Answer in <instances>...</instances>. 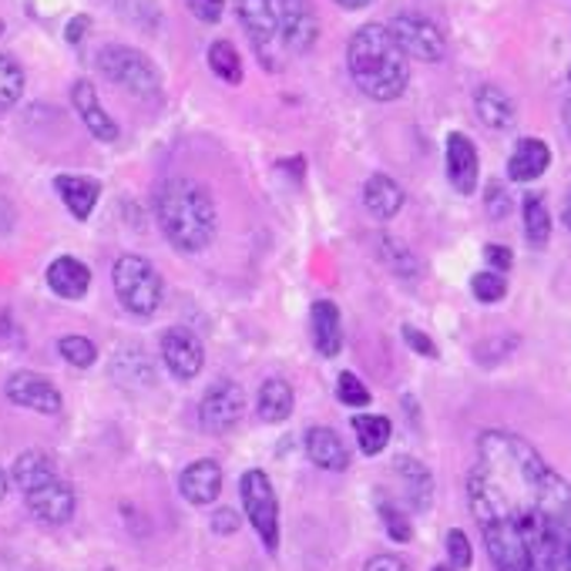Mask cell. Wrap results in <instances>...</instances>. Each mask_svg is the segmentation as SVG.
I'll return each instance as SVG.
<instances>
[{"label": "cell", "mask_w": 571, "mask_h": 571, "mask_svg": "<svg viewBox=\"0 0 571 571\" xmlns=\"http://www.w3.org/2000/svg\"><path fill=\"white\" fill-rule=\"evenodd\" d=\"M468 501L494 571H571V481L535 444L484 431Z\"/></svg>", "instance_id": "6da1fadb"}, {"label": "cell", "mask_w": 571, "mask_h": 571, "mask_svg": "<svg viewBox=\"0 0 571 571\" xmlns=\"http://www.w3.org/2000/svg\"><path fill=\"white\" fill-rule=\"evenodd\" d=\"M347 64L357 88L373 101H397L407 91L410 82L407 54L400 51L390 27L384 24H363L350 37Z\"/></svg>", "instance_id": "7a4b0ae2"}, {"label": "cell", "mask_w": 571, "mask_h": 571, "mask_svg": "<svg viewBox=\"0 0 571 571\" xmlns=\"http://www.w3.org/2000/svg\"><path fill=\"white\" fill-rule=\"evenodd\" d=\"M156 215L178 252H202L215 239V202L193 178H169L156 196Z\"/></svg>", "instance_id": "3957f363"}, {"label": "cell", "mask_w": 571, "mask_h": 571, "mask_svg": "<svg viewBox=\"0 0 571 571\" xmlns=\"http://www.w3.org/2000/svg\"><path fill=\"white\" fill-rule=\"evenodd\" d=\"M111 283H114V293H119L122 307L132 313V316H141L148 320L151 313H159L162 299H165V286H162V276L156 273V265L148 259L128 252L114 262L111 270Z\"/></svg>", "instance_id": "277c9868"}, {"label": "cell", "mask_w": 571, "mask_h": 571, "mask_svg": "<svg viewBox=\"0 0 571 571\" xmlns=\"http://www.w3.org/2000/svg\"><path fill=\"white\" fill-rule=\"evenodd\" d=\"M239 498H243V508L249 514V524L256 527L262 548L276 555L280 551V501H276V487L270 474L259 468L246 471L239 481Z\"/></svg>", "instance_id": "5b68a950"}, {"label": "cell", "mask_w": 571, "mask_h": 571, "mask_svg": "<svg viewBox=\"0 0 571 571\" xmlns=\"http://www.w3.org/2000/svg\"><path fill=\"white\" fill-rule=\"evenodd\" d=\"M98 67L111 85H119V88H125L138 98L156 95L159 85H162L156 61H151L148 54H141V51H135V48H125V45H108L98 54Z\"/></svg>", "instance_id": "8992f818"}, {"label": "cell", "mask_w": 571, "mask_h": 571, "mask_svg": "<svg viewBox=\"0 0 571 571\" xmlns=\"http://www.w3.org/2000/svg\"><path fill=\"white\" fill-rule=\"evenodd\" d=\"M239 17L246 34L252 37L256 54L259 61L276 71L283 67L286 48H283V37H280V14H276V0H236Z\"/></svg>", "instance_id": "52a82bcc"}, {"label": "cell", "mask_w": 571, "mask_h": 571, "mask_svg": "<svg viewBox=\"0 0 571 571\" xmlns=\"http://www.w3.org/2000/svg\"><path fill=\"white\" fill-rule=\"evenodd\" d=\"M390 34H394V41L400 45V51L407 58H417V61H440L444 51H447V41H444V34L440 27L424 17V14H397L394 24H390Z\"/></svg>", "instance_id": "ba28073f"}, {"label": "cell", "mask_w": 571, "mask_h": 571, "mask_svg": "<svg viewBox=\"0 0 571 571\" xmlns=\"http://www.w3.org/2000/svg\"><path fill=\"white\" fill-rule=\"evenodd\" d=\"M246 413V390L236 380H215V384L202 394L199 404V421L209 434L233 431Z\"/></svg>", "instance_id": "9c48e42d"}, {"label": "cell", "mask_w": 571, "mask_h": 571, "mask_svg": "<svg viewBox=\"0 0 571 571\" xmlns=\"http://www.w3.org/2000/svg\"><path fill=\"white\" fill-rule=\"evenodd\" d=\"M276 14H280V37L286 54H307L320 34L313 0H276Z\"/></svg>", "instance_id": "30bf717a"}, {"label": "cell", "mask_w": 571, "mask_h": 571, "mask_svg": "<svg viewBox=\"0 0 571 571\" xmlns=\"http://www.w3.org/2000/svg\"><path fill=\"white\" fill-rule=\"evenodd\" d=\"M162 360H165L172 376L196 380L206 367V347L193 330L172 326V330L162 333Z\"/></svg>", "instance_id": "8fae6325"}, {"label": "cell", "mask_w": 571, "mask_h": 571, "mask_svg": "<svg viewBox=\"0 0 571 571\" xmlns=\"http://www.w3.org/2000/svg\"><path fill=\"white\" fill-rule=\"evenodd\" d=\"M8 400L34 410V413H58L61 410V390L51 384L48 376L41 373H30V370H17L8 376V387H4Z\"/></svg>", "instance_id": "7c38bea8"}, {"label": "cell", "mask_w": 571, "mask_h": 571, "mask_svg": "<svg viewBox=\"0 0 571 571\" xmlns=\"http://www.w3.org/2000/svg\"><path fill=\"white\" fill-rule=\"evenodd\" d=\"M27 498V508L30 514L41 521V524H51V527H61L74 518V508H78V498H74V491L67 481H51L45 487H37L30 494H24Z\"/></svg>", "instance_id": "4fadbf2b"}, {"label": "cell", "mask_w": 571, "mask_h": 571, "mask_svg": "<svg viewBox=\"0 0 571 571\" xmlns=\"http://www.w3.org/2000/svg\"><path fill=\"white\" fill-rule=\"evenodd\" d=\"M477 172H481V162H477L474 141L461 132H450L447 135V178H450V185L461 196H471L477 188Z\"/></svg>", "instance_id": "5bb4252c"}, {"label": "cell", "mask_w": 571, "mask_h": 571, "mask_svg": "<svg viewBox=\"0 0 571 571\" xmlns=\"http://www.w3.org/2000/svg\"><path fill=\"white\" fill-rule=\"evenodd\" d=\"M178 491L188 505H212L222 491V468L215 461H193L178 474Z\"/></svg>", "instance_id": "9a60e30c"}, {"label": "cell", "mask_w": 571, "mask_h": 571, "mask_svg": "<svg viewBox=\"0 0 571 571\" xmlns=\"http://www.w3.org/2000/svg\"><path fill=\"white\" fill-rule=\"evenodd\" d=\"M71 101H74V111L82 114V122L88 125V132H91L98 141H114V138H119V122H114L111 114L101 108L98 91H95L91 82H74Z\"/></svg>", "instance_id": "2e32d148"}, {"label": "cell", "mask_w": 571, "mask_h": 571, "mask_svg": "<svg viewBox=\"0 0 571 571\" xmlns=\"http://www.w3.org/2000/svg\"><path fill=\"white\" fill-rule=\"evenodd\" d=\"M394 474L400 481L404 501L413 511H427L431 501H434V474L421 461H417V457H397V461H394Z\"/></svg>", "instance_id": "e0dca14e"}, {"label": "cell", "mask_w": 571, "mask_h": 571, "mask_svg": "<svg viewBox=\"0 0 571 571\" xmlns=\"http://www.w3.org/2000/svg\"><path fill=\"white\" fill-rule=\"evenodd\" d=\"M307 457L316 468H323L330 474L350 468L347 444H343V437L336 431H330V427H310L307 431Z\"/></svg>", "instance_id": "ac0fdd59"}, {"label": "cell", "mask_w": 571, "mask_h": 571, "mask_svg": "<svg viewBox=\"0 0 571 571\" xmlns=\"http://www.w3.org/2000/svg\"><path fill=\"white\" fill-rule=\"evenodd\" d=\"M48 286L61 299H82L91 289V270L74 256H61L48 265Z\"/></svg>", "instance_id": "d6986e66"}, {"label": "cell", "mask_w": 571, "mask_h": 571, "mask_svg": "<svg viewBox=\"0 0 571 571\" xmlns=\"http://www.w3.org/2000/svg\"><path fill=\"white\" fill-rule=\"evenodd\" d=\"M551 165V148L542 138H521L508 159L511 182H535Z\"/></svg>", "instance_id": "ffe728a7"}, {"label": "cell", "mask_w": 571, "mask_h": 571, "mask_svg": "<svg viewBox=\"0 0 571 571\" xmlns=\"http://www.w3.org/2000/svg\"><path fill=\"white\" fill-rule=\"evenodd\" d=\"M54 188L74 219H88L98 206V196H101V185L88 175H58Z\"/></svg>", "instance_id": "44dd1931"}, {"label": "cell", "mask_w": 571, "mask_h": 571, "mask_svg": "<svg viewBox=\"0 0 571 571\" xmlns=\"http://www.w3.org/2000/svg\"><path fill=\"white\" fill-rule=\"evenodd\" d=\"M363 206L373 219L387 222L404 209V188L390 175H370L363 185Z\"/></svg>", "instance_id": "7402d4cb"}, {"label": "cell", "mask_w": 571, "mask_h": 571, "mask_svg": "<svg viewBox=\"0 0 571 571\" xmlns=\"http://www.w3.org/2000/svg\"><path fill=\"white\" fill-rule=\"evenodd\" d=\"M474 111H477V119L494 128V132H505L511 128L514 122V101L508 91H501L498 85H481L477 95H474Z\"/></svg>", "instance_id": "603a6c76"}, {"label": "cell", "mask_w": 571, "mask_h": 571, "mask_svg": "<svg viewBox=\"0 0 571 571\" xmlns=\"http://www.w3.org/2000/svg\"><path fill=\"white\" fill-rule=\"evenodd\" d=\"M313 347L320 357H336L343 350V323L336 302L320 299L313 302Z\"/></svg>", "instance_id": "cb8c5ba5"}, {"label": "cell", "mask_w": 571, "mask_h": 571, "mask_svg": "<svg viewBox=\"0 0 571 571\" xmlns=\"http://www.w3.org/2000/svg\"><path fill=\"white\" fill-rule=\"evenodd\" d=\"M11 481L24 491V494H30V491H37V487H45V484H51V481H58V468H54V461L45 454V450H24L17 461H14V468H11Z\"/></svg>", "instance_id": "d4e9b609"}, {"label": "cell", "mask_w": 571, "mask_h": 571, "mask_svg": "<svg viewBox=\"0 0 571 571\" xmlns=\"http://www.w3.org/2000/svg\"><path fill=\"white\" fill-rule=\"evenodd\" d=\"M256 410L265 424H283L289 421L293 413V387L286 384L283 376H270L265 384L259 387V400H256Z\"/></svg>", "instance_id": "484cf974"}, {"label": "cell", "mask_w": 571, "mask_h": 571, "mask_svg": "<svg viewBox=\"0 0 571 571\" xmlns=\"http://www.w3.org/2000/svg\"><path fill=\"white\" fill-rule=\"evenodd\" d=\"M353 431H357V444L367 457L384 450L390 444V434H394L387 417H376V413H360L353 421Z\"/></svg>", "instance_id": "4316f807"}, {"label": "cell", "mask_w": 571, "mask_h": 571, "mask_svg": "<svg viewBox=\"0 0 571 571\" xmlns=\"http://www.w3.org/2000/svg\"><path fill=\"white\" fill-rule=\"evenodd\" d=\"M24 95V71L11 54H0V111H11Z\"/></svg>", "instance_id": "83f0119b"}, {"label": "cell", "mask_w": 571, "mask_h": 571, "mask_svg": "<svg viewBox=\"0 0 571 571\" xmlns=\"http://www.w3.org/2000/svg\"><path fill=\"white\" fill-rule=\"evenodd\" d=\"M524 233H527L531 246H545L548 236H551V215H548V209L538 196L524 199Z\"/></svg>", "instance_id": "f1b7e54d"}, {"label": "cell", "mask_w": 571, "mask_h": 571, "mask_svg": "<svg viewBox=\"0 0 571 571\" xmlns=\"http://www.w3.org/2000/svg\"><path fill=\"white\" fill-rule=\"evenodd\" d=\"M209 67L219 74L222 82L228 85H239L243 82V61H239V51L228 45V41H215L209 48Z\"/></svg>", "instance_id": "f546056e"}, {"label": "cell", "mask_w": 571, "mask_h": 571, "mask_svg": "<svg viewBox=\"0 0 571 571\" xmlns=\"http://www.w3.org/2000/svg\"><path fill=\"white\" fill-rule=\"evenodd\" d=\"M58 353L71 363V367H78V370H88L95 360H98V347L88 339V336H61L58 339Z\"/></svg>", "instance_id": "4dcf8cb0"}, {"label": "cell", "mask_w": 571, "mask_h": 571, "mask_svg": "<svg viewBox=\"0 0 571 571\" xmlns=\"http://www.w3.org/2000/svg\"><path fill=\"white\" fill-rule=\"evenodd\" d=\"M376 514H380V521H384V527H387V535L394 538V542H410L413 538V527H410V518H407V511L400 508V505H394V501H380L376 505Z\"/></svg>", "instance_id": "1f68e13d"}, {"label": "cell", "mask_w": 571, "mask_h": 571, "mask_svg": "<svg viewBox=\"0 0 571 571\" xmlns=\"http://www.w3.org/2000/svg\"><path fill=\"white\" fill-rule=\"evenodd\" d=\"M384 262L390 265V270H394L397 276H404V280H417V276H421V262L413 259L410 249H404V246L394 243V239L384 243Z\"/></svg>", "instance_id": "d6a6232c"}, {"label": "cell", "mask_w": 571, "mask_h": 571, "mask_svg": "<svg viewBox=\"0 0 571 571\" xmlns=\"http://www.w3.org/2000/svg\"><path fill=\"white\" fill-rule=\"evenodd\" d=\"M471 293H474V299H481V302H501L505 299V293H508V283H505V276L501 273H477L474 280H471Z\"/></svg>", "instance_id": "836d02e7"}, {"label": "cell", "mask_w": 571, "mask_h": 571, "mask_svg": "<svg viewBox=\"0 0 571 571\" xmlns=\"http://www.w3.org/2000/svg\"><path fill=\"white\" fill-rule=\"evenodd\" d=\"M336 397H339V404H347V407H367L370 404V390L357 373H339Z\"/></svg>", "instance_id": "e575fe53"}, {"label": "cell", "mask_w": 571, "mask_h": 571, "mask_svg": "<svg viewBox=\"0 0 571 571\" xmlns=\"http://www.w3.org/2000/svg\"><path fill=\"white\" fill-rule=\"evenodd\" d=\"M447 558L454 568H471L474 558H471V542H468L464 531H450L447 535Z\"/></svg>", "instance_id": "d590c367"}, {"label": "cell", "mask_w": 571, "mask_h": 571, "mask_svg": "<svg viewBox=\"0 0 571 571\" xmlns=\"http://www.w3.org/2000/svg\"><path fill=\"white\" fill-rule=\"evenodd\" d=\"M185 4L206 24H215L222 17V11H225V0H185Z\"/></svg>", "instance_id": "8d00e7d4"}, {"label": "cell", "mask_w": 571, "mask_h": 571, "mask_svg": "<svg viewBox=\"0 0 571 571\" xmlns=\"http://www.w3.org/2000/svg\"><path fill=\"white\" fill-rule=\"evenodd\" d=\"M404 339H407V347H410V350H417L421 357H437V347L431 343V336H427V333H421L417 326H404Z\"/></svg>", "instance_id": "74e56055"}, {"label": "cell", "mask_w": 571, "mask_h": 571, "mask_svg": "<svg viewBox=\"0 0 571 571\" xmlns=\"http://www.w3.org/2000/svg\"><path fill=\"white\" fill-rule=\"evenodd\" d=\"M508 206H511V199L505 196V188H501V185H491V188H487V212H491L494 219H505V215H508Z\"/></svg>", "instance_id": "f35d334b"}, {"label": "cell", "mask_w": 571, "mask_h": 571, "mask_svg": "<svg viewBox=\"0 0 571 571\" xmlns=\"http://www.w3.org/2000/svg\"><path fill=\"white\" fill-rule=\"evenodd\" d=\"M484 259L494 265V273H505V270H511V249L508 246H484Z\"/></svg>", "instance_id": "ab89813d"}, {"label": "cell", "mask_w": 571, "mask_h": 571, "mask_svg": "<svg viewBox=\"0 0 571 571\" xmlns=\"http://www.w3.org/2000/svg\"><path fill=\"white\" fill-rule=\"evenodd\" d=\"M363 571H410V568H407V561L397 558V555H373V558L367 561Z\"/></svg>", "instance_id": "60d3db41"}, {"label": "cell", "mask_w": 571, "mask_h": 571, "mask_svg": "<svg viewBox=\"0 0 571 571\" xmlns=\"http://www.w3.org/2000/svg\"><path fill=\"white\" fill-rule=\"evenodd\" d=\"M236 527H239V521H236V514L228 511V508H222V511L212 514V531H215V535H233Z\"/></svg>", "instance_id": "b9f144b4"}, {"label": "cell", "mask_w": 571, "mask_h": 571, "mask_svg": "<svg viewBox=\"0 0 571 571\" xmlns=\"http://www.w3.org/2000/svg\"><path fill=\"white\" fill-rule=\"evenodd\" d=\"M85 30H88V17H85V14H82V17H74V24L67 27V41H71V45H78Z\"/></svg>", "instance_id": "7bdbcfd3"}, {"label": "cell", "mask_w": 571, "mask_h": 571, "mask_svg": "<svg viewBox=\"0 0 571 571\" xmlns=\"http://www.w3.org/2000/svg\"><path fill=\"white\" fill-rule=\"evenodd\" d=\"M339 8H347V11H360V8H367V4H373V0H336Z\"/></svg>", "instance_id": "ee69618b"}, {"label": "cell", "mask_w": 571, "mask_h": 571, "mask_svg": "<svg viewBox=\"0 0 571 571\" xmlns=\"http://www.w3.org/2000/svg\"><path fill=\"white\" fill-rule=\"evenodd\" d=\"M8 487H11V481H8V471H4V468H0V501H4V498H8Z\"/></svg>", "instance_id": "f6af8a7d"}, {"label": "cell", "mask_w": 571, "mask_h": 571, "mask_svg": "<svg viewBox=\"0 0 571 571\" xmlns=\"http://www.w3.org/2000/svg\"><path fill=\"white\" fill-rule=\"evenodd\" d=\"M564 225L571 228V196H568V206H564Z\"/></svg>", "instance_id": "bcb514c9"}, {"label": "cell", "mask_w": 571, "mask_h": 571, "mask_svg": "<svg viewBox=\"0 0 571 571\" xmlns=\"http://www.w3.org/2000/svg\"><path fill=\"white\" fill-rule=\"evenodd\" d=\"M564 125H568V132H571V101L564 104Z\"/></svg>", "instance_id": "7dc6e473"}, {"label": "cell", "mask_w": 571, "mask_h": 571, "mask_svg": "<svg viewBox=\"0 0 571 571\" xmlns=\"http://www.w3.org/2000/svg\"><path fill=\"white\" fill-rule=\"evenodd\" d=\"M434 571H457V568H450V564H440V568H434Z\"/></svg>", "instance_id": "c3c4849f"}, {"label": "cell", "mask_w": 571, "mask_h": 571, "mask_svg": "<svg viewBox=\"0 0 571 571\" xmlns=\"http://www.w3.org/2000/svg\"><path fill=\"white\" fill-rule=\"evenodd\" d=\"M568 78H571V74H568Z\"/></svg>", "instance_id": "681fc988"}]
</instances>
